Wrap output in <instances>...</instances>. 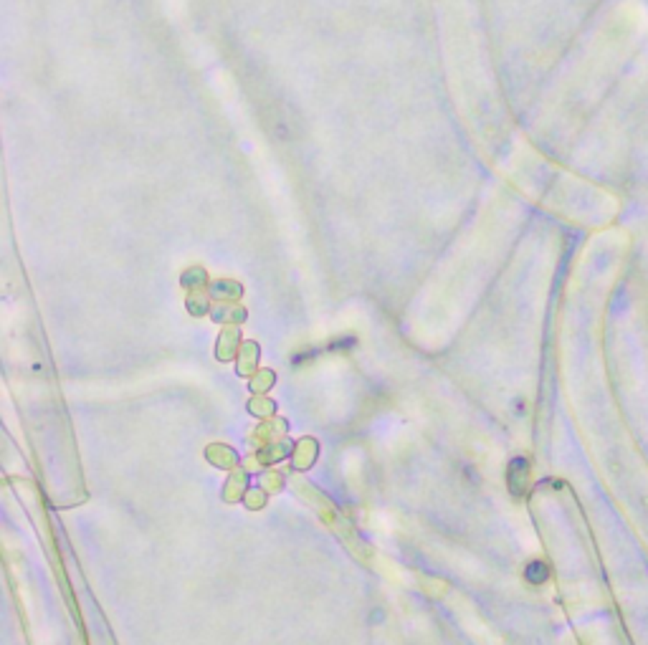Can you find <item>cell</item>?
<instances>
[{
	"mask_svg": "<svg viewBox=\"0 0 648 645\" xmlns=\"http://www.w3.org/2000/svg\"><path fill=\"white\" fill-rule=\"evenodd\" d=\"M527 481H530V468H527V461L524 458H516V461H512V465H509V486H512V493H519L524 491V486H527Z\"/></svg>",
	"mask_w": 648,
	"mask_h": 645,
	"instance_id": "obj_1",
	"label": "cell"
},
{
	"mask_svg": "<svg viewBox=\"0 0 648 645\" xmlns=\"http://www.w3.org/2000/svg\"><path fill=\"white\" fill-rule=\"evenodd\" d=\"M527 582H532V584H542V582H547V577H550V569H547V564L544 562H532L530 567H527Z\"/></svg>",
	"mask_w": 648,
	"mask_h": 645,
	"instance_id": "obj_2",
	"label": "cell"
}]
</instances>
